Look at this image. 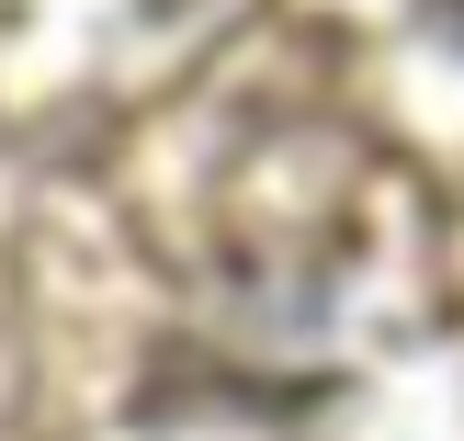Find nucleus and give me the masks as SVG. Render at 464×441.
I'll list each match as a JSON object with an SVG mask.
<instances>
[{
    "mask_svg": "<svg viewBox=\"0 0 464 441\" xmlns=\"http://www.w3.org/2000/svg\"><path fill=\"white\" fill-rule=\"evenodd\" d=\"M453 23H464V0H453Z\"/></svg>",
    "mask_w": 464,
    "mask_h": 441,
    "instance_id": "nucleus-1",
    "label": "nucleus"
}]
</instances>
